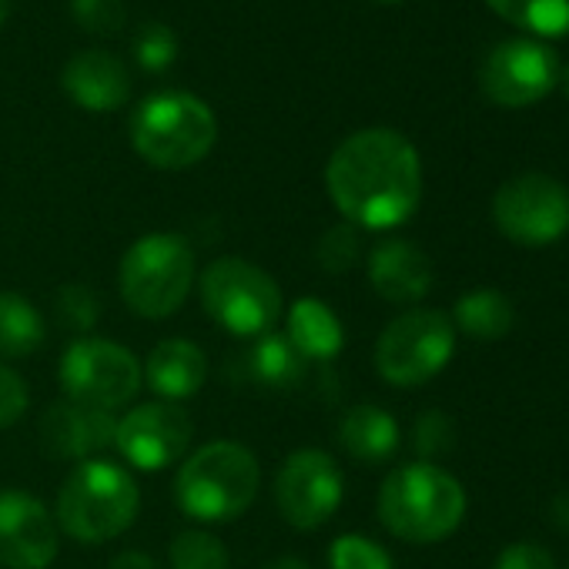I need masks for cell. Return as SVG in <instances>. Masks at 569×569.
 I'll return each instance as SVG.
<instances>
[{"mask_svg":"<svg viewBox=\"0 0 569 569\" xmlns=\"http://www.w3.org/2000/svg\"><path fill=\"white\" fill-rule=\"evenodd\" d=\"M168 562L171 569H228V549L218 536H211L208 529H184L171 539L168 549Z\"/></svg>","mask_w":569,"mask_h":569,"instance_id":"25","label":"cell"},{"mask_svg":"<svg viewBox=\"0 0 569 569\" xmlns=\"http://www.w3.org/2000/svg\"><path fill=\"white\" fill-rule=\"evenodd\" d=\"M64 91L68 98L84 108V111H114L128 101L131 94V74L128 68L108 54V51H81L68 61L64 74Z\"/></svg>","mask_w":569,"mask_h":569,"instance_id":"17","label":"cell"},{"mask_svg":"<svg viewBox=\"0 0 569 569\" xmlns=\"http://www.w3.org/2000/svg\"><path fill=\"white\" fill-rule=\"evenodd\" d=\"M108 569H161L148 552H138V549H128V552H118L114 559H111V566Z\"/></svg>","mask_w":569,"mask_h":569,"instance_id":"34","label":"cell"},{"mask_svg":"<svg viewBox=\"0 0 569 569\" xmlns=\"http://www.w3.org/2000/svg\"><path fill=\"white\" fill-rule=\"evenodd\" d=\"M329 569H396L386 546L362 532H346L329 546Z\"/></svg>","mask_w":569,"mask_h":569,"instance_id":"26","label":"cell"},{"mask_svg":"<svg viewBox=\"0 0 569 569\" xmlns=\"http://www.w3.org/2000/svg\"><path fill=\"white\" fill-rule=\"evenodd\" d=\"M138 509H141V492L134 476L124 466L98 456L78 462L74 472L64 479L58 492L54 519L58 529H64L71 539L98 546L131 529Z\"/></svg>","mask_w":569,"mask_h":569,"instance_id":"4","label":"cell"},{"mask_svg":"<svg viewBox=\"0 0 569 569\" xmlns=\"http://www.w3.org/2000/svg\"><path fill=\"white\" fill-rule=\"evenodd\" d=\"M198 289L211 322L238 339H258L281 319L278 281L244 258H214L201 271Z\"/></svg>","mask_w":569,"mask_h":569,"instance_id":"7","label":"cell"},{"mask_svg":"<svg viewBox=\"0 0 569 569\" xmlns=\"http://www.w3.org/2000/svg\"><path fill=\"white\" fill-rule=\"evenodd\" d=\"M452 442H456V426H452V419H449L446 412L432 409V412H422V416L416 419L412 446H416V452L422 456V462H426V459H436V456H442V452H449Z\"/></svg>","mask_w":569,"mask_h":569,"instance_id":"30","label":"cell"},{"mask_svg":"<svg viewBox=\"0 0 569 569\" xmlns=\"http://www.w3.org/2000/svg\"><path fill=\"white\" fill-rule=\"evenodd\" d=\"M372 289L392 306L422 302L432 289V258L406 238H386L369 251Z\"/></svg>","mask_w":569,"mask_h":569,"instance_id":"16","label":"cell"},{"mask_svg":"<svg viewBox=\"0 0 569 569\" xmlns=\"http://www.w3.org/2000/svg\"><path fill=\"white\" fill-rule=\"evenodd\" d=\"M316 258L319 264L329 271V274H346L349 268L359 264L362 258V238H359V228L342 221V224H332L322 238H319V248H316Z\"/></svg>","mask_w":569,"mask_h":569,"instance_id":"28","label":"cell"},{"mask_svg":"<svg viewBox=\"0 0 569 569\" xmlns=\"http://www.w3.org/2000/svg\"><path fill=\"white\" fill-rule=\"evenodd\" d=\"M54 316L68 332H91L101 319V296L91 284H61L54 296Z\"/></svg>","mask_w":569,"mask_h":569,"instance_id":"27","label":"cell"},{"mask_svg":"<svg viewBox=\"0 0 569 569\" xmlns=\"http://www.w3.org/2000/svg\"><path fill=\"white\" fill-rule=\"evenodd\" d=\"M58 549L54 512L31 492L0 489V562L8 569H48Z\"/></svg>","mask_w":569,"mask_h":569,"instance_id":"14","label":"cell"},{"mask_svg":"<svg viewBox=\"0 0 569 569\" xmlns=\"http://www.w3.org/2000/svg\"><path fill=\"white\" fill-rule=\"evenodd\" d=\"M48 339L44 316L18 292H0V362L28 359Z\"/></svg>","mask_w":569,"mask_h":569,"instance_id":"23","label":"cell"},{"mask_svg":"<svg viewBox=\"0 0 569 569\" xmlns=\"http://www.w3.org/2000/svg\"><path fill=\"white\" fill-rule=\"evenodd\" d=\"M492 569H556V559L536 542H512L496 556Z\"/></svg>","mask_w":569,"mask_h":569,"instance_id":"33","label":"cell"},{"mask_svg":"<svg viewBox=\"0 0 569 569\" xmlns=\"http://www.w3.org/2000/svg\"><path fill=\"white\" fill-rule=\"evenodd\" d=\"M141 372L154 396H161L164 402H181L201 392L208 379V359L188 339H164L151 349Z\"/></svg>","mask_w":569,"mask_h":569,"instance_id":"18","label":"cell"},{"mask_svg":"<svg viewBox=\"0 0 569 569\" xmlns=\"http://www.w3.org/2000/svg\"><path fill=\"white\" fill-rule=\"evenodd\" d=\"M492 221L522 248L552 244L569 231V191L562 181L542 171L516 174L496 191Z\"/></svg>","mask_w":569,"mask_h":569,"instance_id":"10","label":"cell"},{"mask_svg":"<svg viewBox=\"0 0 569 569\" xmlns=\"http://www.w3.org/2000/svg\"><path fill=\"white\" fill-rule=\"evenodd\" d=\"M244 372H248L251 386H261V389H271V392H284V389H296L306 379L309 362L299 356V349L284 336L264 332L244 352Z\"/></svg>","mask_w":569,"mask_h":569,"instance_id":"21","label":"cell"},{"mask_svg":"<svg viewBox=\"0 0 569 569\" xmlns=\"http://www.w3.org/2000/svg\"><path fill=\"white\" fill-rule=\"evenodd\" d=\"M261 569H312V566L306 559H299V556H278V559L264 562Z\"/></svg>","mask_w":569,"mask_h":569,"instance_id":"36","label":"cell"},{"mask_svg":"<svg viewBox=\"0 0 569 569\" xmlns=\"http://www.w3.org/2000/svg\"><path fill=\"white\" fill-rule=\"evenodd\" d=\"M556 84H559V88H562V94L569 98V64H566V68L559 71V81H556Z\"/></svg>","mask_w":569,"mask_h":569,"instance_id":"37","label":"cell"},{"mask_svg":"<svg viewBox=\"0 0 569 569\" xmlns=\"http://www.w3.org/2000/svg\"><path fill=\"white\" fill-rule=\"evenodd\" d=\"M456 352L452 319L439 309H412L392 319L376 342V369L396 389L436 379Z\"/></svg>","mask_w":569,"mask_h":569,"instance_id":"8","label":"cell"},{"mask_svg":"<svg viewBox=\"0 0 569 569\" xmlns=\"http://www.w3.org/2000/svg\"><path fill=\"white\" fill-rule=\"evenodd\" d=\"M114 429H118L114 412L81 406L71 399L48 406L41 416L44 449L58 459H74V462L98 459L108 446H114Z\"/></svg>","mask_w":569,"mask_h":569,"instance_id":"15","label":"cell"},{"mask_svg":"<svg viewBox=\"0 0 569 569\" xmlns=\"http://www.w3.org/2000/svg\"><path fill=\"white\" fill-rule=\"evenodd\" d=\"M218 141L214 111L188 91H158L131 118L134 151L161 171H184Z\"/></svg>","mask_w":569,"mask_h":569,"instance_id":"5","label":"cell"},{"mask_svg":"<svg viewBox=\"0 0 569 569\" xmlns=\"http://www.w3.org/2000/svg\"><path fill=\"white\" fill-rule=\"evenodd\" d=\"M379 522L406 542L429 546L449 539L466 516L462 482L436 462H406L379 486Z\"/></svg>","mask_w":569,"mask_h":569,"instance_id":"2","label":"cell"},{"mask_svg":"<svg viewBox=\"0 0 569 569\" xmlns=\"http://www.w3.org/2000/svg\"><path fill=\"white\" fill-rule=\"evenodd\" d=\"M194 278L198 271L191 241L174 231H151L124 251L118 289L134 316L168 319L191 296Z\"/></svg>","mask_w":569,"mask_h":569,"instance_id":"6","label":"cell"},{"mask_svg":"<svg viewBox=\"0 0 569 569\" xmlns=\"http://www.w3.org/2000/svg\"><path fill=\"white\" fill-rule=\"evenodd\" d=\"M339 442L356 462L382 466L399 452L402 432H399V422L392 412H386L372 402H362L346 412V419L339 426Z\"/></svg>","mask_w":569,"mask_h":569,"instance_id":"19","label":"cell"},{"mask_svg":"<svg viewBox=\"0 0 569 569\" xmlns=\"http://www.w3.org/2000/svg\"><path fill=\"white\" fill-rule=\"evenodd\" d=\"M549 519H552L562 532H569V492H562V496H556V499H552Z\"/></svg>","mask_w":569,"mask_h":569,"instance_id":"35","label":"cell"},{"mask_svg":"<svg viewBox=\"0 0 569 569\" xmlns=\"http://www.w3.org/2000/svg\"><path fill=\"white\" fill-rule=\"evenodd\" d=\"M379 4H402V0H379Z\"/></svg>","mask_w":569,"mask_h":569,"instance_id":"39","label":"cell"},{"mask_svg":"<svg viewBox=\"0 0 569 569\" xmlns=\"http://www.w3.org/2000/svg\"><path fill=\"white\" fill-rule=\"evenodd\" d=\"M486 8L539 38L569 34V0H486Z\"/></svg>","mask_w":569,"mask_h":569,"instance_id":"24","label":"cell"},{"mask_svg":"<svg viewBox=\"0 0 569 569\" xmlns=\"http://www.w3.org/2000/svg\"><path fill=\"white\" fill-rule=\"evenodd\" d=\"M134 58H138V64H141L144 71H151V74L171 68L174 58H178V38H174V31L164 28V24H148V28H141L138 44H134Z\"/></svg>","mask_w":569,"mask_h":569,"instance_id":"29","label":"cell"},{"mask_svg":"<svg viewBox=\"0 0 569 569\" xmlns=\"http://www.w3.org/2000/svg\"><path fill=\"white\" fill-rule=\"evenodd\" d=\"M194 436L191 416L178 402H141L118 419L114 449L141 472H161L184 459Z\"/></svg>","mask_w":569,"mask_h":569,"instance_id":"13","label":"cell"},{"mask_svg":"<svg viewBox=\"0 0 569 569\" xmlns=\"http://www.w3.org/2000/svg\"><path fill=\"white\" fill-rule=\"evenodd\" d=\"M556 81H559V58L549 44L536 38L499 41L479 68L482 94L502 108L536 104L556 88Z\"/></svg>","mask_w":569,"mask_h":569,"instance_id":"12","label":"cell"},{"mask_svg":"<svg viewBox=\"0 0 569 569\" xmlns=\"http://www.w3.org/2000/svg\"><path fill=\"white\" fill-rule=\"evenodd\" d=\"M64 399L118 412L134 402L144 372L131 349L111 339H78L68 346L58 366Z\"/></svg>","mask_w":569,"mask_h":569,"instance_id":"9","label":"cell"},{"mask_svg":"<svg viewBox=\"0 0 569 569\" xmlns=\"http://www.w3.org/2000/svg\"><path fill=\"white\" fill-rule=\"evenodd\" d=\"M566 569H569V566H566Z\"/></svg>","mask_w":569,"mask_h":569,"instance_id":"40","label":"cell"},{"mask_svg":"<svg viewBox=\"0 0 569 569\" xmlns=\"http://www.w3.org/2000/svg\"><path fill=\"white\" fill-rule=\"evenodd\" d=\"M346 496L339 462L322 449H299L281 462L274 476V506L281 519L296 529L326 526Z\"/></svg>","mask_w":569,"mask_h":569,"instance_id":"11","label":"cell"},{"mask_svg":"<svg viewBox=\"0 0 569 569\" xmlns=\"http://www.w3.org/2000/svg\"><path fill=\"white\" fill-rule=\"evenodd\" d=\"M261 466L241 442H208L184 456L174 476V499L188 519L218 526L238 519L258 496Z\"/></svg>","mask_w":569,"mask_h":569,"instance_id":"3","label":"cell"},{"mask_svg":"<svg viewBox=\"0 0 569 569\" xmlns=\"http://www.w3.org/2000/svg\"><path fill=\"white\" fill-rule=\"evenodd\" d=\"M306 362H332L346 349L342 319L316 296L299 299L289 309V332H284Z\"/></svg>","mask_w":569,"mask_h":569,"instance_id":"20","label":"cell"},{"mask_svg":"<svg viewBox=\"0 0 569 569\" xmlns=\"http://www.w3.org/2000/svg\"><path fill=\"white\" fill-rule=\"evenodd\" d=\"M4 14H8V0H0V24H4Z\"/></svg>","mask_w":569,"mask_h":569,"instance_id":"38","label":"cell"},{"mask_svg":"<svg viewBox=\"0 0 569 569\" xmlns=\"http://www.w3.org/2000/svg\"><path fill=\"white\" fill-rule=\"evenodd\" d=\"M28 402H31V396H28L24 379L11 366L0 362V429L21 422L28 412Z\"/></svg>","mask_w":569,"mask_h":569,"instance_id":"32","label":"cell"},{"mask_svg":"<svg viewBox=\"0 0 569 569\" xmlns=\"http://www.w3.org/2000/svg\"><path fill=\"white\" fill-rule=\"evenodd\" d=\"M326 188L349 224L389 231L406 224L422 201V161L406 134L366 128L332 151Z\"/></svg>","mask_w":569,"mask_h":569,"instance_id":"1","label":"cell"},{"mask_svg":"<svg viewBox=\"0 0 569 569\" xmlns=\"http://www.w3.org/2000/svg\"><path fill=\"white\" fill-rule=\"evenodd\" d=\"M516 326V309L499 289H472L459 296L452 309V329L466 332L469 339L479 342H496L506 339Z\"/></svg>","mask_w":569,"mask_h":569,"instance_id":"22","label":"cell"},{"mask_svg":"<svg viewBox=\"0 0 569 569\" xmlns=\"http://www.w3.org/2000/svg\"><path fill=\"white\" fill-rule=\"evenodd\" d=\"M74 18L91 34H114L124 24V0H71Z\"/></svg>","mask_w":569,"mask_h":569,"instance_id":"31","label":"cell"}]
</instances>
